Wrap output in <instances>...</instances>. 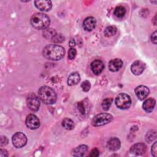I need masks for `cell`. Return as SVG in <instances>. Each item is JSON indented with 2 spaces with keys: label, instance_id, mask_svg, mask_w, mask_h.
Instances as JSON below:
<instances>
[{
  "label": "cell",
  "instance_id": "cell-1",
  "mask_svg": "<svg viewBox=\"0 0 157 157\" xmlns=\"http://www.w3.org/2000/svg\"><path fill=\"white\" fill-rule=\"evenodd\" d=\"M65 54V49L58 45H48L43 50V56L47 59L58 61L61 59Z\"/></svg>",
  "mask_w": 157,
  "mask_h": 157
},
{
  "label": "cell",
  "instance_id": "cell-2",
  "mask_svg": "<svg viewBox=\"0 0 157 157\" xmlns=\"http://www.w3.org/2000/svg\"><path fill=\"white\" fill-rule=\"evenodd\" d=\"M31 23L37 29H45L50 23L49 17L43 13H36L31 18Z\"/></svg>",
  "mask_w": 157,
  "mask_h": 157
},
{
  "label": "cell",
  "instance_id": "cell-3",
  "mask_svg": "<svg viewBox=\"0 0 157 157\" xmlns=\"http://www.w3.org/2000/svg\"><path fill=\"white\" fill-rule=\"evenodd\" d=\"M39 98L45 104H53L56 101L55 91L49 86H41L38 91Z\"/></svg>",
  "mask_w": 157,
  "mask_h": 157
},
{
  "label": "cell",
  "instance_id": "cell-4",
  "mask_svg": "<svg viewBox=\"0 0 157 157\" xmlns=\"http://www.w3.org/2000/svg\"><path fill=\"white\" fill-rule=\"evenodd\" d=\"M115 105L116 106L123 110L128 109L131 104V99L129 95L126 93H120L115 98Z\"/></svg>",
  "mask_w": 157,
  "mask_h": 157
},
{
  "label": "cell",
  "instance_id": "cell-5",
  "mask_svg": "<svg viewBox=\"0 0 157 157\" xmlns=\"http://www.w3.org/2000/svg\"><path fill=\"white\" fill-rule=\"evenodd\" d=\"M113 120V117L107 113H101L96 115L91 120L93 126H100L106 124Z\"/></svg>",
  "mask_w": 157,
  "mask_h": 157
},
{
  "label": "cell",
  "instance_id": "cell-6",
  "mask_svg": "<svg viewBox=\"0 0 157 157\" xmlns=\"http://www.w3.org/2000/svg\"><path fill=\"white\" fill-rule=\"evenodd\" d=\"M13 145L16 148H21L27 143L26 136L22 132H16L12 138Z\"/></svg>",
  "mask_w": 157,
  "mask_h": 157
},
{
  "label": "cell",
  "instance_id": "cell-7",
  "mask_svg": "<svg viewBox=\"0 0 157 157\" xmlns=\"http://www.w3.org/2000/svg\"><path fill=\"white\" fill-rule=\"evenodd\" d=\"M40 99H39L35 94H31L27 98L26 104L30 110L33 112L38 110L40 107Z\"/></svg>",
  "mask_w": 157,
  "mask_h": 157
},
{
  "label": "cell",
  "instance_id": "cell-8",
  "mask_svg": "<svg viewBox=\"0 0 157 157\" xmlns=\"http://www.w3.org/2000/svg\"><path fill=\"white\" fill-rule=\"evenodd\" d=\"M26 125L31 129H36L40 126V121L38 117L34 114H29L26 119Z\"/></svg>",
  "mask_w": 157,
  "mask_h": 157
},
{
  "label": "cell",
  "instance_id": "cell-9",
  "mask_svg": "<svg viewBox=\"0 0 157 157\" xmlns=\"http://www.w3.org/2000/svg\"><path fill=\"white\" fill-rule=\"evenodd\" d=\"M35 6L40 10L47 12L52 7V3L51 1L48 0H38L34 1Z\"/></svg>",
  "mask_w": 157,
  "mask_h": 157
},
{
  "label": "cell",
  "instance_id": "cell-10",
  "mask_svg": "<svg viewBox=\"0 0 157 157\" xmlns=\"http://www.w3.org/2000/svg\"><path fill=\"white\" fill-rule=\"evenodd\" d=\"M145 66V64L141 61H136L131 66V71L136 75H139L141 74L144 69Z\"/></svg>",
  "mask_w": 157,
  "mask_h": 157
},
{
  "label": "cell",
  "instance_id": "cell-11",
  "mask_svg": "<svg viewBox=\"0 0 157 157\" xmlns=\"http://www.w3.org/2000/svg\"><path fill=\"white\" fill-rule=\"evenodd\" d=\"M150 93L149 89L144 85H140L136 88L135 89V94L137 98L139 100H144L145 99Z\"/></svg>",
  "mask_w": 157,
  "mask_h": 157
},
{
  "label": "cell",
  "instance_id": "cell-12",
  "mask_svg": "<svg viewBox=\"0 0 157 157\" xmlns=\"http://www.w3.org/2000/svg\"><path fill=\"white\" fill-rule=\"evenodd\" d=\"M147 147L143 143H137L133 145L130 148V152L135 155H141L146 151Z\"/></svg>",
  "mask_w": 157,
  "mask_h": 157
},
{
  "label": "cell",
  "instance_id": "cell-13",
  "mask_svg": "<svg viewBox=\"0 0 157 157\" xmlns=\"http://www.w3.org/2000/svg\"><path fill=\"white\" fill-rule=\"evenodd\" d=\"M96 21L93 17H88L86 18L83 22V27L87 31H92L96 26Z\"/></svg>",
  "mask_w": 157,
  "mask_h": 157
},
{
  "label": "cell",
  "instance_id": "cell-14",
  "mask_svg": "<svg viewBox=\"0 0 157 157\" xmlns=\"http://www.w3.org/2000/svg\"><path fill=\"white\" fill-rule=\"evenodd\" d=\"M104 66L101 60H94L91 64V69L95 75H99L104 69Z\"/></svg>",
  "mask_w": 157,
  "mask_h": 157
},
{
  "label": "cell",
  "instance_id": "cell-15",
  "mask_svg": "<svg viewBox=\"0 0 157 157\" xmlns=\"http://www.w3.org/2000/svg\"><path fill=\"white\" fill-rule=\"evenodd\" d=\"M123 66V61L119 58H115L110 61L109 63V69L111 72H117Z\"/></svg>",
  "mask_w": 157,
  "mask_h": 157
},
{
  "label": "cell",
  "instance_id": "cell-16",
  "mask_svg": "<svg viewBox=\"0 0 157 157\" xmlns=\"http://www.w3.org/2000/svg\"><path fill=\"white\" fill-rule=\"evenodd\" d=\"M107 148L110 150L117 151L120 148V147L121 146L120 140L117 137L112 138L107 142Z\"/></svg>",
  "mask_w": 157,
  "mask_h": 157
},
{
  "label": "cell",
  "instance_id": "cell-17",
  "mask_svg": "<svg viewBox=\"0 0 157 157\" xmlns=\"http://www.w3.org/2000/svg\"><path fill=\"white\" fill-rule=\"evenodd\" d=\"M155 103L156 101L153 98L147 99L142 104V108L147 113H150L153 110Z\"/></svg>",
  "mask_w": 157,
  "mask_h": 157
},
{
  "label": "cell",
  "instance_id": "cell-18",
  "mask_svg": "<svg viewBox=\"0 0 157 157\" xmlns=\"http://www.w3.org/2000/svg\"><path fill=\"white\" fill-rule=\"evenodd\" d=\"M87 150L88 147L86 145H81L73 150L72 155L74 156H83L86 154Z\"/></svg>",
  "mask_w": 157,
  "mask_h": 157
},
{
  "label": "cell",
  "instance_id": "cell-19",
  "mask_svg": "<svg viewBox=\"0 0 157 157\" xmlns=\"http://www.w3.org/2000/svg\"><path fill=\"white\" fill-rule=\"evenodd\" d=\"M80 80V76L78 73L74 72L72 73L67 78V85L69 86H73L77 85Z\"/></svg>",
  "mask_w": 157,
  "mask_h": 157
},
{
  "label": "cell",
  "instance_id": "cell-20",
  "mask_svg": "<svg viewBox=\"0 0 157 157\" xmlns=\"http://www.w3.org/2000/svg\"><path fill=\"white\" fill-rule=\"evenodd\" d=\"M61 125L64 129H67V130H71L74 128V121L69 118H64L62 121Z\"/></svg>",
  "mask_w": 157,
  "mask_h": 157
},
{
  "label": "cell",
  "instance_id": "cell-21",
  "mask_svg": "<svg viewBox=\"0 0 157 157\" xmlns=\"http://www.w3.org/2000/svg\"><path fill=\"white\" fill-rule=\"evenodd\" d=\"M117 28L114 26H110L105 28L104 31V36L107 37H109L114 36L117 33Z\"/></svg>",
  "mask_w": 157,
  "mask_h": 157
},
{
  "label": "cell",
  "instance_id": "cell-22",
  "mask_svg": "<svg viewBox=\"0 0 157 157\" xmlns=\"http://www.w3.org/2000/svg\"><path fill=\"white\" fill-rule=\"evenodd\" d=\"M44 34V36L47 39H50L51 41L53 39V38L55 36V35L57 34L56 33V31L51 28L49 29H45V31L43 33Z\"/></svg>",
  "mask_w": 157,
  "mask_h": 157
},
{
  "label": "cell",
  "instance_id": "cell-23",
  "mask_svg": "<svg viewBox=\"0 0 157 157\" xmlns=\"http://www.w3.org/2000/svg\"><path fill=\"white\" fill-rule=\"evenodd\" d=\"M126 13V9L121 6L117 7L114 10V15L118 17L121 18L123 17Z\"/></svg>",
  "mask_w": 157,
  "mask_h": 157
},
{
  "label": "cell",
  "instance_id": "cell-24",
  "mask_svg": "<svg viewBox=\"0 0 157 157\" xmlns=\"http://www.w3.org/2000/svg\"><path fill=\"white\" fill-rule=\"evenodd\" d=\"M156 137V133L155 131H150L146 134L145 140L148 143L153 141Z\"/></svg>",
  "mask_w": 157,
  "mask_h": 157
},
{
  "label": "cell",
  "instance_id": "cell-25",
  "mask_svg": "<svg viewBox=\"0 0 157 157\" xmlns=\"http://www.w3.org/2000/svg\"><path fill=\"white\" fill-rule=\"evenodd\" d=\"M112 99L110 98H107V99H104L102 101V105H101L102 109L105 111L108 110L112 104Z\"/></svg>",
  "mask_w": 157,
  "mask_h": 157
},
{
  "label": "cell",
  "instance_id": "cell-26",
  "mask_svg": "<svg viewBox=\"0 0 157 157\" xmlns=\"http://www.w3.org/2000/svg\"><path fill=\"white\" fill-rule=\"evenodd\" d=\"M81 86L82 88L83 91L87 92L90 90V88H91V84L90 82L88 80H85L84 82H83L81 84Z\"/></svg>",
  "mask_w": 157,
  "mask_h": 157
},
{
  "label": "cell",
  "instance_id": "cell-27",
  "mask_svg": "<svg viewBox=\"0 0 157 157\" xmlns=\"http://www.w3.org/2000/svg\"><path fill=\"white\" fill-rule=\"evenodd\" d=\"M64 40V37L63 36L62 34H56L55 36L53 38L52 41L55 43H59L62 42Z\"/></svg>",
  "mask_w": 157,
  "mask_h": 157
},
{
  "label": "cell",
  "instance_id": "cell-28",
  "mask_svg": "<svg viewBox=\"0 0 157 157\" xmlns=\"http://www.w3.org/2000/svg\"><path fill=\"white\" fill-rule=\"evenodd\" d=\"M76 55V50L75 48L71 47L68 51V58L70 59H72L75 58Z\"/></svg>",
  "mask_w": 157,
  "mask_h": 157
},
{
  "label": "cell",
  "instance_id": "cell-29",
  "mask_svg": "<svg viewBox=\"0 0 157 157\" xmlns=\"http://www.w3.org/2000/svg\"><path fill=\"white\" fill-rule=\"evenodd\" d=\"M99 156V150L97 148H94L93 149L90 154V156H92V157H96Z\"/></svg>",
  "mask_w": 157,
  "mask_h": 157
},
{
  "label": "cell",
  "instance_id": "cell-30",
  "mask_svg": "<svg viewBox=\"0 0 157 157\" xmlns=\"http://www.w3.org/2000/svg\"><path fill=\"white\" fill-rule=\"evenodd\" d=\"M151 154L154 156H156V142H155L151 147Z\"/></svg>",
  "mask_w": 157,
  "mask_h": 157
},
{
  "label": "cell",
  "instance_id": "cell-31",
  "mask_svg": "<svg viewBox=\"0 0 157 157\" xmlns=\"http://www.w3.org/2000/svg\"><path fill=\"white\" fill-rule=\"evenodd\" d=\"M7 142H8V139H7V137L4 136H2L1 138V146L6 145V144H7Z\"/></svg>",
  "mask_w": 157,
  "mask_h": 157
},
{
  "label": "cell",
  "instance_id": "cell-32",
  "mask_svg": "<svg viewBox=\"0 0 157 157\" xmlns=\"http://www.w3.org/2000/svg\"><path fill=\"white\" fill-rule=\"evenodd\" d=\"M156 33H157V32H156V31H155L152 34V35L151 36V40L154 44H156V40H157V39H156Z\"/></svg>",
  "mask_w": 157,
  "mask_h": 157
},
{
  "label": "cell",
  "instance_id": "cell-33",
  "mask_svg": "<svg viewBox=\"0 0 157 157\" xmlns=\"http://www.w3.org/2000/svg\"><path fill=\"white\" fill-rule=\"evenodd\" d=\"M78 109L79 111L80 112V113L82 114H84L85 113V108H84L83 104H81L80 102L78 104Z\"/></svg>",
  "mask_w": 157,
  "mask_h": 157
},
{
  "label": "cell",
  "instance_id": "cell-34",
  "mask_svg": "<svg viewBox=\"0 0 157 157\" xmlns=\"http://www.w3.org/2000/svg\"><path fill=\"white\" fill-rule=\"evenodd\" d=\"M8 156L7 151L6 150L1 149V150H0V156L1 157H5V156Z\"/></svg>",
  "mask_w": 157,
  "mask_h": 157
},
{
  "label": "cell",
  "instance_id": "cell-35",
  "mask_svg": "<svg viewBox=\"0 0 157 157\" xmlns=\"http://www.w3.org/2000/svg\"><path fill=\"white\" fill-rule=\"evenodd\" d=\"M75 45V42H74V40H71L70 42H69V45L71 47H74Z\"/></svg>",
  "mask_w": 157,
  "mask_h": 157
}]
</instances>
